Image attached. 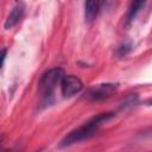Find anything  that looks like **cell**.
Returning a JSON list of instances; mask_svg holds the SVG:
<instances>
[{
  "mask_svg": "<svg viewBox=\"0 0 152 152\" xmlns=\"http://www.w3.org/2000/svg\"><path fill=\"white\" fill-rule=\"evenodd\" d=\"M114 118V113H100L96 116L90 118L89 120H87L86 122H83L81 126H78L77 128L72 129L70 133H68L61 141V146H70L72 144H76L81 140L88 139L90 137H93L99 128L106 124L107 121L112 120Z\"/></svg>",
  "mask_w": 152,
  "mask_h": 152,
  "instance_id": "1",
  "label": "cell"
},
{
  "mask_svg": "<svg viewBox=\"0 0 152 152\" xmlns=\"http://www.w3.org/2000/svg\"><path fill=\"white\" fill-rule=\"evenodd\" d=\"M59 86H61L62 95L64 97H71L76 94H78L83 89L82 81L80 80V77H77L75 75H64Z\"/></svg>",
  "mask_w": 152,
  "mask_h": 152,
  "instance_id": "4",
  "label": "cell"
},
{
  "mask_svg": "<svg viewBox=\"0 0 152 152\" xmlns=\"http://www.w3.org/2000/svg\"><path fill=\"white\" fill-rule=\"evenodd\" d=\"M6 55H7V49H2V50H0V69H1L2 65H4Z\"/></svg>",
  "mask_w": 152,
  "mask_h": 152,
  "instance_id": "8",
  "label": "cell"
},
{
  "mask_svg": "<svg viewBox=\"0 0 152 152\" xmlns=\"http://www.w3.org/2000/svg\"><path fill=\"white\" fill-rule=\"evenodd\" d=\"M24 13H25V5H24V2L20 1L11 10L8 15L6 17L5 23H4V28L10 30V28L14 27L20 21V19L24 17Z\"/></svg>",
  "mask_w": 152,
  "mask_h": 152,
  "instance_id": "5",
  "label": "cell"
},
{
  "mask_svg": "<svg viewBox=\"0 0 152 152\" xmlns=\"http://www.w3.org/2000/svg\"><path fill=\"white\" fill-rule=\"evenodd\" d=\"M0 141H1V138H0Z\"/></svg>",
  "mask_w": 152,
  "mask_h": 152,
  "instance_id": "9",
  "label": "cell"
},
{
  "mask_svg": "<svg viewBox=\"0 0 152 152\" xmlns=\"http://www.w3.org/2000/svg\"><path fill=\"white\" fill-rule=\"evenodd\" d=\"M99 11V0H86L84 1V18L88 23L93 21Z\"/></svg>",
  "mask_w": 152,
  "mask_h": 152,
  "instance_id": "6",
  "label": "cell"
},
{
  "mask_svg": "<svg viewBox=\"0 0 152 152\" xmlns=\"http://www.w3.org/2000/svg\"><path fill=\"white\" fill-rule=\"evenodd\" d=\"M118 84L115 83H101L93 86L86 91L84 97L89 101H101L109 97L112 94L115 93Z\"/></svg>",
  "mask_w": 152,
  "mask_h": 152,
  "instance_id": "3",
  "label": "cell"
},
{
  "mask_svg": "<svg viewBox=\"0 0 152 152\" xmlns=\"http://www.w3.org/2000/svg\"><path fill=\"white\" fill-rule=\"evenodd\" d=\"M64 70L59 66L51 68L43 74L39 81V93L44 97H50L58 84H61L62 78L64 77Z\"/></svg>",
  "mask_w": 152,
  "mask_h": 152,
  "instance_id": "2",
  "label": "cell"
},
{
  "mask_svg": "<svg viewBox=\"0 0 152 152\" xmlns=\"http://www.w3.org/2000/svg\"><path fill=\"white\" fill-rule=\"evenodd\" d=\"M147 0H132L131 5H129V8H128V12H127V20L128 21H132L137 14L140 12V10L145 6Z\"/></svg>",
  "mask_w": 152,
  "mask_h": 152,
  "instance_id": "7",
  "label": "cell"
}]
</instances>
